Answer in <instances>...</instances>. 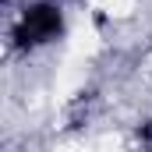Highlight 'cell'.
<instances>
[{"label": "cell", "instance_id": "obj_1", "mask_svg": "<svg viewBox=\"0 0 152 152\" xmlns=\"http://www.w3.org/2000/svg\"><path fill=\"white\" fill-rule=\"evenodd\" d=\"M67 36V14L60 0H25L11 21V46L18 53H36Z\"/></svg>", "mask_w": 152, "mask_h": 152}, {"label": "cell", "instance_id": "obj_2", "mask_svg": "<svg viewBox=\"0 0 152 152\" xmlns=\"http://www.w3.org/2000/svg\"><path fill=\"white\" fill-rule=\"evenodd\" d=\"M138 138H142L145 145H152V120H145V124L138 127Z\"/></svg>", "mask_w": 152, "mask_h": 152}]
</instances>
